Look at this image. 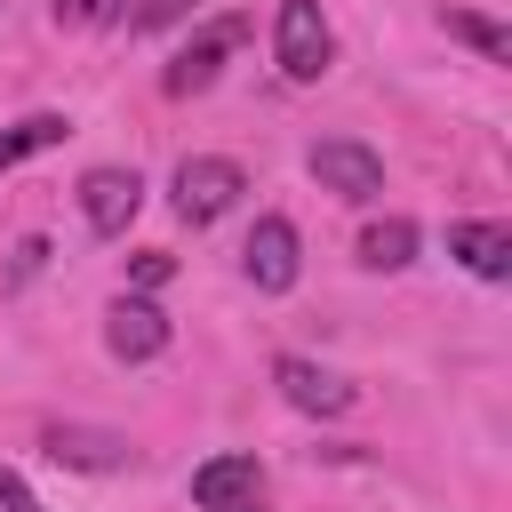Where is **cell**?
<instances>
[{
  "label": "cell",
  "instance_id": "9",
  "mask_svg": "<svg viewBox=\"0 0 512 512\" xmlns=\"http://www.w3.org/2000/svg\"><path fill=\"white\" fill-rule=\"evenodd\" d=\"M272 384H280V400L288 408H304V416H344L360 392L344 384V376H328L320 360H304V352H280L272 360Z\"/></svg>",
  "mask_w": 512,
  "mask_h": 512
},
{
  "label": "cell",
  "instance_id": "4",
  "mask_svg": "<svg viewBox=\"0 0 512 512\" xmlns=\"http://www.w3.org/2000/svg\"><path fill=\"white\" fill-rule=\"evenodd\" d=\"M240 40H248V24H240V16H216L208 32H192V40L176 48V64L160 72V88H168V96H200V88H216V72H224V56H232Z\"/></svg>",
  "mask_w": 512,
  "mask_h": 512
},
{
  "label": "cell",
  "instance_id": "2",
  "mask_svg": "<svg viewBox=\"0 0 512 512\" xmlns=\"http://www.w3.org/2000/svg\"><path fill=\"white\" fill-rule=\"evenodd\" d=\"M176 216L184 224H216L240 192H248V168L240 160H224V152H192V160H176Z\"/></svg>",
  "mask_w": 512,
  "mask_h": 512
},
{
  "label": "cell",
  "instance_id": "15",
  "mask_svg": "<svg viewBox=\"0 0 512 512\" xmlns=\"http://www.w3.org/2000/svg\"><path fill=\"white\" fill-rule=\"evenodd\" d=\"M56 8V24H72V32H104V24H120V0H48Z\"/></svg>",
  "mask_w": 512,
  "mask_h": 512
},
{
  "label": "cell",
  "instance_id": "1",
  "mask_svg": "<svg viewBox=\"0 0 512 512\" xmlns=\"http://www.w3.org/2000/svg\"><path fill=\"white\" fill-rule=\"evenodd\" d=\"M272 64H280V80H296V88H312V80L336 64V32H328L320 0H280V16H272Z\"/></svg>",
  "mask_w": 512,
  "mask_h": 512
},
{
  "label": "cell",
  "instance_id": "6",
  "mask_svg": "<svg viewBox=\"0 0 512 512\" xmlns=\"http://www.w3.org/2000/svg\"><path fill=\"white\" fill-rule=\"evenodd\" d=\"M168 312L152 304V296H120L112 312H104V352L112 360H128V368H144V360H160L168 352Z\"/></svg>",
  "mask_w": 512,
  "mask_h": 512
},
{
  "label": "cell",
  "instance_id": "12",
  "mask_svg": "<svg viewBox=\"0 0 512 512\" xmlns=\"http://www.w3.org/2000/svg\"><path fill=\"white\" fill-rule=\"evenodd\" d=\"M360 264H368V272H400V264H416V224H408V216L368 224V232H360Z\"/></svg>",
  "mask_w": 512,
  "mask_h": 512
},
{
  "label": "cell",
  "instance_id": "14",
  "mask_svg": "<svg viewBox=\"0 0 512 512\" xmlns=\"http://www.w3.org/2000/svg\"><path fill=\"white\" fill-rule=\"evenodd\" d=\"M440 24H448V40H464V48H480L488 64H512V32H504V24H488V16H472V8H440Z\"/></svg>",
  "mask_w": 512,
  "mask_h": 512
},
{
  "label": "cell",
  "instance_id": "8",
  "mask_svg": "<svg viewBox=\"0 0 512 512\" xmlns=\"http://www.w3.org/2000/svg\"><path fill=\"white\" fill-rule=\"evenodd\" d=\"M192 504L200 512H264V472H256V456H208L200 472H192Z\"/></svg>",
  "mask_w": 512,
  "mask_h": 512
},
{
  "label": "cell",
  "instance_id": "7",
  "mask_svg": "<svg viewBox=\"0 0 512 512\" xmlns=\"http://www.w3.org/2000/svg\"><path fill=\"white\" fill-rule=\"evenodd\" d=\"M136 208H144L136 168H88V176H80V216H88L96 240H120V232L136 224Z\"/></svg>",
  "mask_w": 512,
  "mask_h": 512
},
{
  "label": "cell",
  "instance_id": "5",
  "mask_svg": "<svg viewBox=\"0 0 512 512\" xmlns=\"http://www.w3.org/2000/svg\"><path fill=\"white\" fill-rule=\"evenodd\" d=\"M240 272H248L264 296H288L296 272H304V240H296V224H288V216H256V232H248V248H240Z\"/></svg>",
  "mask_w": 512,
  "mask_h": 512
},
{
  "label": "cell",
  "instance_id": "11",
  "mask_svg": "<svg viewBox=\"0 0 512 512\" xmlns=\"http://www.w3.org/2000/svg\"><path fill=\"white\" fill-rule=\"evenodd\" d=\"M448 256H456L472 280H512V232H504V224H488V216L448 224Z\"/></svg>",
  "mask_w": 512,
  "mask_h": 512
},
{
  "label": "cell",
  "instance_id": "10",
  "mask_svg": "<svg viewBox=\"0 0 512 512\" xmlns=\"http://www.w3.org/2000/svg\"><path fill=\"white\" fill-rule=\"evenodd\" d=\"M48 456L72 472H128L136 464V448L120 432H96V424H48Z\"/></svg>",
  "mask_w": 512,
  "mask_h": 512
},
{
  "label": "cell",
  "instance_id": "3",
  "mask_svg": "<svg viewBox=\"0 0 512 512\" xmlns=\"http://www.w3.org/2000/svg\"><path fill=\"white\" fill-rule=\"evenodd\" d=\"M304 168H312V184H320V192H336V200H352V208L384 200V160H376L368 144H352V136L312 144V152H304Z\"/></svg>",
  "mask_w": 512,
  "mask_h": 512
},
{
  "label": "cell",
  "instance_id": "18",
  "mask_svg": "<svg viewBox=\"0 0 512 512\" xmlns=\"http://www.w3.org/2000/svg\"><path fill=\"white\" fill-rule=\"evenodd\" d=\"M0 512H48V504H40V496H32L16 472H0Z\"/></svg>",
  "mask_w": 512,
  "mask_h": 512
},
{
  "label": "cell",
  "instance_id": "17",
  "mask_svg": "<svg viewBox=\"0 0 512 512\" xmlns=\"http://www.w3.org/2000/svg\"><path fill=\"white\" fill-rule=\"evenodd\" d=\"M128 280H136V288H168V280H176V256H168V248H144V256L128 264Z\"/></svg>",
  "mask_w": 512,
  "mask_h": 512
},
{
  "label": "cell",
  "instance_id": "16",
  "mask_svg": "<svg viewBox=\"0 0 512 512\" xmlns=\"http://www.w3.org/2000/svg\"><path fill=\"white\" fill-rule=\"evenodd\" d=\"M200 0H136L128 8V32H168V24H184Z\"/></svg>",
  "mask_w": 512,
  "mask_h": 512
},
{
  "label": "cell",
  "instance_id": "13",
  "mask_svg": "<svg viewBox=\"0 0 512 512\" xmlns=\"http://www.w3.org/2000/svg\"><path fill=\"white\" fill-rule=\"evenodd\" d=\"M72 136V120L64 112H24L16 128H0V168H16V160H32V152H48V144H64Z\"/></svg>",
  "mask_w": 512,
  "mask_h": 512
}]
</instances>
